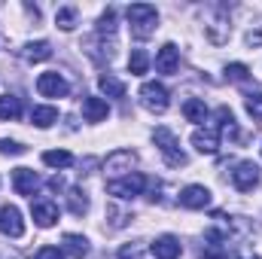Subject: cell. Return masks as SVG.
<instances>
[{"label": "cell", "mask_w": 262, "mask_h": 259, "mask_svg": "<svg viewBox=\"0 0 262 259\" xmlns=\"http://www.w3.org/2000/svg\"><path fill=\"white\" fill-rule=\"evenodd\" d=\"M201 259H226V250H220V247H207V250L201 253Z\"/></svg>", "instance_id": "34"}, {"label": "cell", "mask_w": 262, "mask_h": 259, "mask_svg": "<svg viewBox=\"0 0 262 259\" xmlns=\"http://www.w3.org/2000/svg\"><path fill=\"white\" fill-rule=\"evenodd\" d=\"M43 162L49 168H70L73 165V156L67 149H49V153H43Z\"/></svg>", "instance_id": "26"}, {"label": "cell", "mask_w": 262, "mask_h": 259, "mask_svg": "<svg viewBox=\"0 0 262 259\" xmlns=\"http://www.w3.org/2000/svg\"><path fill=\"white\" fill-rule=\"evenodd\" d=\"M152 143L159 146V153L165 156V162H168L171 168H183V165L189 162V159H186V153L180 149L177 137H174L168 128H156V131H152Z\"/></svg>", "instance_id": "2"}, {"label": "cell", "mask_w": 262, "mask_h": 259, "mask_svg": "<svg viewBox=\"0 0 262 259\" xmlns=\"http://www.w3.org/2000/svg\"><path fill=\"white\" fill-rule=\"evenodd\" d=\"M21 58H25V61H31V64H37V61H49V58H52V46H49L46 40L28 43V46L21 49Z\"/></svg>", "instance_id": "18"}, {"label": "cell", "mask_w": 262, "mask_h": 259, "mask_svg": "<svg viewBox=\"0 0 262 259\" xmlns=\"http://www.w3.org/2000/svg\"><path fill=\"white\" fill-rule=\"evenodd\" d=\"M107 113H110V107H107L104 98H82V116H85V122H104Z\"/></svg>", "instance_id": "16"}, {"label": "cell", "mask_w": 262, "mask_h": 259, "mask_svg": "<svg viewBox=\"0 0 262 259\" xmlns=\"http://www.w3.org/2000/svg\"><path fill=\"white\" fill-rule=\"evenodd\" d=\"M37 92H40L43 98H64L67 92H70V85H67V79L61 73L46 70V73L37 76Z\"/></svg>", "instance_id": "6"}, {"label": "cell", "mask_w": 262, "mask_h": 259, "mask_svg": "<svg viewBox=\"0 0 262 259\" xmlns=\"http://www.w3.org/2000/svg\"><path fill=\"white\" fill-rule=\"evenodd\" d=\"M137 98H140V104L149 113H165L168 104H171V95H168V89L162 82H143L140 92H137Z\"/></svg>", "instance_id": "3"}, {"label": "cell", "mask_w": 262, "mask_h": 259, "mask_svg": "<svg viewBox=\"0 0 262 259\" xmlns=\"http://www.w3.org/2000/svg\"><path fill=\"white\" fill-rule=\"evenodd\" d=\"M247 43H250V46H262V31H256V34L250 31V34H247Z\"/></svg>", "instance_id": "35"}, {"label": "cell", "mask_w": 262, "mask_h": 259, "mask_svg": "<svg viewBox=\"0 0 262 259\" xmlns=\"http://www.w3.org/2000/svg\"><path fill=\"white\" fill-rule=\"evenodd\" d=\"M37 259H64V250H58V247H40Z\"/></svg>", "instance_id": "33"}, {"label": "cell", "mask_w": 262, "mask_h": 259, "mask_svg": "<svg viewBox=\"0 0 262 259\" xmlns=\"http://www.w3.org/2000/svg\"><path fill=\"white\" fill-rule=\"evenodd\" d=\"M183 116H186L189 122H195V125L207 122V104H204L201 98H189V101L183 104Z\"/></svg>", "instance_id": "19"}, {"label": "cell", "mask_w": 262, "mask_h": 259, "mask_svg": "<svg viewBox=\"0 0 262 259\" xmlns=\"http://www.w3.org/2000/svg\"><path fill=\"white\" fill-rule=\"evenodd\" d=\"M192 146L204 156H213L220 149V128L216 125H204V128L192 131Z\"/></svg>", "instance_id": "9"}, {"label": "cell", "mask_w": 262, "mask_h": 259, "mask_svg": "<svg viewBox=\"0 0 262 259\" xmlns=\"http://www.w3.org/2000/svg\"><path fill=\"white\" fill-rule=\"evenodd\" d=\"M204 31H207V37H210V43H226L229 40V34H232V25H229V18H226V12H220L210 25H204Z\"/></svg>", "instance_id": "17"}, {"label": "cell", "mask_w": 262, "mask_h": 259, "mask_svg": "<svg viewBox=\"0 0 262 259\" xmlns=\"http://www.w3.org/2000/svg\"><path fill=\"white\" fill-rule=\"evenodd\" d=\"M98 85H101V92H104L107 98H122V95H125V82L116 79L113 73H101V76H98Z\"/></svg>", "instance_id": "20"}, {"label": "cell", "mask_w": 262, "mask_h": 259, "mask_svg": "<svg viewBox=\"0 0 262 259\" xmlns=\"http://www.w3.org/2000/svg\"><path fill=\"white\" fill-rule=\"evenodd\" d=\"M0 153H3V156H21L25 146L15 143V140H6V137H3V140H0Z\"/></svg>", "instance_id": "32"}, {"label": "cell", "mask_w": 262, "mask_h": 259, "mask_svg": "<svg viewBox=\"0 0 262 259\" xmlns=\"http://www.w3.org/2000/svg\"><path fill=\"white\" fill-rule=\"evenodd\" d=\"M180 64V49L174 46V43H165L162 49H159V55H156V70L159 73H174Z\"/></svg>", "instance_id": "15"}, {"label": "cell", "mask_w": 262, "mask_h": 259, "mask_svg": "<svg viewBox=\"0 0 262 259\" xmlns=\"http://www.w3.org/2000/svg\"><path fill=\"white\" fill-rule=\"evenodd\" d=\"M40 186V177L31 168H15L12 171V189L18 195H34V189Z\"/></svg>", "instance_id": "12"}, {"label": "cell", "mask_w": 262, "mask_h": 259, "mask_svg": "<svg viewBox=\"0 0 262 259\" xmlns=\"http://www.w3.org/2000/svg\"><path fill=\"white\" fill-rule=\"evenodd\" d=\"M247 76H250V67L247 64H238V61H235V64L226 67V79H229V82H244Z\"/></svg>", "instance_id": "31"}, {"label": "cell", "mask_w": 262, "mask_h": 259, "mask_svg": "<svg viewBox=\"0 0 262 259\" xmlns=\"http://www.w3.org/2000/svg\"><path fill=\"white\" fill-rule=\"evenodd\" d=\"M55 21H58L61 31H73V25H76V9H73V6H61V9L55 12Z\"/></svg>", "instance_id": "28"}, {"label": "cell", "mask_w": 262, "mask_h": 259, "mask_svg": "<svg viewBox=\"0 0 262 259\" xmlns=\"http://www.w3.org/2000/svg\"><path fill=\"white\" fill-rule=\"evenodd\" d=\"M31 213H34V223L40 226V229H49V226H55L58 223V207H55V201H34V207H31Z\"/></svg>", "instance_id": "11"}, {"label": "cell", "mask_w": 262, "mask_h": 259, "mask_svg": "<svg viewBox=\"0 0 262 259\" xmlns=\"http://www.w3.org/2000/svg\"><path fill=\"white\" fill-rule=\"evenodd\" d=\"M232 183H235V189L250 192V189L259 183V168H256L253 162H238L235 171H232Z\"/></svg>", "instance_id": "8"}, {"label": "cell", "mask_w": 262, "mask_h": 259, "mask_svg": "<svg viewBox=\"0 0 262 259\" xmlns=\"http://www.w3.org/2000/svg\"><path fill=\"white\" fill-rule=\"evenodd\" d=\"M137 165V153L134 149H116V153H110L107 156V162H104V171L110 174V177H128L131 168Z\"/></svg>", "instance_id": "5"}, {"label": "cell", "mask_w": 262, "mask_h": 259, "mask_svg": "<svg viewBox=\"0 0 262 259\" xmlns=\"http://www.w3.org/2000/svg\"><path fill=\"white\" fill-rule=\"evenodd\" d=\"M64 253H70L73 259H82L85 253H89V241H85L82 235L67 232V235H64Z\"/></svg>", "instance_id": "21"}, {"label": "cell", "mask_w": 262, "mask_h": 259, "mask_svg": "<svg viewBox=\"0 0 262 259\" xmlns=\"http://www.w3.org/2000/svg\"><path fill=\"white\" fill-rule=\"evenodd\" d=\"M67 207H70V213L82 217L89 210V195L82 192V189H67Z\"/></svg>", "instance_id": "24"}, {"label": "cell", "mask_w": 262, "mask_h": 259, "mask_svg": "<svg viewBox=\"0 0 262 259\" xmlns=\"http://www.w3.org/2000/svg\"><path fill=\"white\" fill-rule=\"evenodd\" d=\"M143 186H146V177L143 174H137V171H131L128 177H119V180H110L107 183V192L116 195V198H137V195H143Z\"/></svg>", "instance_id": "4"}, {"label": "cell", "mask_w": 262, "mask_h": 259, "mask_svg": "<svg viewBox=\"0 0 262 259\" xmlns=\"http://www.w3.org/2000/svg\"><path fill=\"white\" fill-rule=\"evenodd\" d=\"M146 70H149V55L143 49H134L128 55V73L131 76H143Z\"/></svg>", "instance_id": "25"}, {"label": "cell", "mask_w": 262, "mask_h": 259, "mask_svg": "<svg viewBox=\"0 0 262 259\" xmlns=\"http://www.w3.org/2000/svg\"><path fill=\"white\" fill-rule=\"evenodd\" d=\"M0 232L6 238H21L25 235V220H21V210L15 204H3L0 207Z\"/></svg>", "instance_id": "7"}, {"label": "cell", "mask_w": 262, "mask_h": 259, "mask_svg": "<svg viewBox=\"0 0 262 259\" xmlns=\"http://www.w3.org/2000/svg\"><path fill=\"white\" fill-rule=\"evenodd\" d=\"M125 15H128L131 34H134L137 40H146V37L156 34V25H159V12H156V6H149V3H131Z\"/></svg>", "instance_id": "1"}, {"label": "cell", "mask_w": 262, "mask_h": 259, "mask_svg": "<svg viewBox=\"0 0 262 259\" xmlns=\"http://www.w3.org/2000/svg\"><path fill=\"white\" fill-rule=\"evenodd\" d=\"M220 131H232L235 134V116H232V110L229 107H216V122H213Z\"/></svg>", "instance_id": "30"}, {"label": "cell", "mask_w": 262, "mask_h": 259, "mask_svg": "<svg viewBox=\"0 0 262 259\" xmlns=\"http://www.w3.org/2000/svg\"><path fill=\"white\" fill-rule=\"evenodd\" d=\"M180 253H183V247L174 235H162L152 241V259H177Z\"/></svg>", "instance_id": "13"}, {"label": "cell", "mask_w": 262, "mask_h": 259, "mask_svg": "<svg viewBox=\"0 0 262 259\" xmlns=\"http://www.w3.org/2000/svg\"><path fill=\"white\" fill-rule=\"evenodd\" d=\"M119 259H146V244L143 241H131L119 247Z\"/></svg>", "instance_id": "27"}, {"label": "cell", "mask_w": 262, "mask_h": 259, "mask_svg": "<svg viewBox=\"0 0 262 259\" xmlns=\"http://www.w3.org/2000/svg\"><path fill=\"white\" fill-rule=\"evenodd\" d=\"M31 119H34V125H37V128H49V125H55V122H58V110H55V107H34Z\"/></svg>", "instance_id": "23"}, {"label": "cell", "mask_w": 262, "mask_h": 259, "mask_svg": "<svg viewBox=\"0 0 262 259\" xmlns=\"http://www.w3.org/2000/svg\"><path fill=\"white\" fill-rule=\"evenodd\" d=\"M18 116H21V101H18L15 95H3V98H0V119L12 122V119H18Z\"/></svg>", "instance_id": "22"}, {"label": "cell", "mask_w": 262, "mask_h": 259, "mask_svg": "<svg viewBox=\"0 0 262 259\" xmlns=\"http://www.w3.org/2000/svg\"><path fill=\"white\" fill-rule=\"evenodd\" d=\"M107 37L110 40L116 37V9H104L101 18H98V40H104V55L113 58V52L107 49Z\"/></svg>", "instance_id": "14"}, {"label": "cell", "mask_w": 262, "mask_h": 259, "mask_svg": "<svg viewBox=\"0 0 262 259\" xmlns=\"http://www.w3.org/2000/svg\"><path fill=\"white\" fill-rule=\"evenodd\" d=\"M244 107H247V113H250L256 122H262V92H250V95L244 98Z\"/></svg>", "instance_id": "29"}, {"label": "cell", "mask_w": 262, "mask_h": 259, "mask_svg": "<svg viewBox=\"0 0 262 259\" xmlns=\"http://www.w3.org/2000/svg\"><path fill=\"white\" fill-rule=\"evenodd\" d=\"M241 259H259V256H241Z\"/></svg>", "instance_id": "36"}, {"label": "cell", "mask_w": 262, "mask_h": 259, "mask_svg": "<svg viewBox=\"0 0 262 259\" xmlns=\"http://www.w3.org/2000/svg\"><path fill=\"white\" fill-rule=\"evenodd\" d=\"M180 204L189 207V210H204V207L210 204V189L192 183V186H186V189L180 192Z\"/></svg>", "instance_id": "10"}]
</instances>
